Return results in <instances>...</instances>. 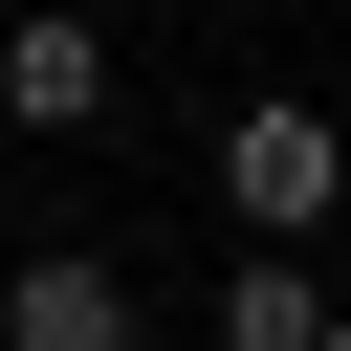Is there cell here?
<instances>
[{"label":"cell","instance_id":"cell-3","mask_svg":"<svg viewBox=\"0 0 351 351\" xmlns=\"http://www.w3.org/2000/svg\"><path fill=\"white\" fill-rule=\"evenodd\" d=\"M154 329V285L110 263V241H44V263H0V351H132Z\"/></svg>","mask_w":351,"mask_h":351},{"label":"cell","instance_id":"cell-1","mask_svg":"<svg viewBox=\"0 0 351 351\" xmlns=\"http://www.w3.org/2000/svg\"><path fill=\"white\" fill-rule=\"evenodd\" d=\"M219 219H241V241H329V219H351V132H329L307 88H241V110H219Z\"/></svg>","mask_w":351,"mask_h":351},{"label":"cell","instance_id":"cell-4","mask_svg":"<svg viewBox=\"0 0 351 351\" xmlns=\"http://www.w3.org/2000/svg\"><path fill=\"white\" fill-rule=\"evenodd\" d=\"M219 351H329V241H241V285H219Z\"/></svg>","mask_w":351,"mask_h":351},{"label":"cell","instance_id":"cell-2","mask_svg":"<svg viewBox=\"0 0 351 351\" xmlns=\"http://www.w3.org/2000/svg\"><path fill=\"white\" fill-rule=\"evenodd\" d=\"M110 88H132V44L88 0H0V132H110Z\"/></svg>","mask_w":351,"mask_h":351}]
</instances>
